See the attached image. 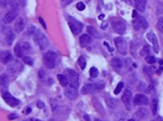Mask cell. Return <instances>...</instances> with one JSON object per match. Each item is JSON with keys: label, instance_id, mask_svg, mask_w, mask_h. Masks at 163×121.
<instances>
[{"label": "cell", "instance_id": "cell-1", "mask_svg": "<svg viewBox=\"0 0 163 121\" xmlns=\"http://www.w3.org/2000/svg\"><path fill=\"white\" fill-rule=\"evenodd\" d=\"M57 60V54L52 52L48 51L43 56V62L46 68L51 69L54 68Z\"/></svg>", "mask_w": 163, "mask_h": 121}, {"label": "cell", "instance_id": "cell-2", "mask_svg": "<svg viewBox=\"0 0 163 121\" xmlns=\"http://www.w3.org/2000/svg\"><path fill=\"white\" fill-rule=\"evenodd\" d=\"M33 40L39 46L40 50H44L48 45V40L46 35L40 31H36L34 34Z\"/></svg>", "mask_w": 163, "mask_h": 121}, {"label": "cell", "instance_id": "cell-3", "mask_svg": "<svg viewBox=\"0 0 163 121\" xmlns=\"http://www.w3.org/2000/svg\"><path fill=\"white\" fill-rule=\"evenodd\" d=\"M68 25L73 34L76 35L82 32L84 27V25L80 22L70 16L68 17Z\"/></svg>", "mask_w": 163, "mask_h": 121}, {"label": "cell", "instance_id": "cell-4", "mask_svg": "<svg viewBox=\"0 0 163 121\" xmlns=\"http://www.w3.org/2000/svg\"><path fill=\"white\" fill-rule=\"evenodd\" d=\"M113 29L119 34H123L126 29V25L122 20L118 18H114L111 21Z\"/></svg>", "mask_w": 163, "mask_h": 121}, {"label": "cell", "instance_id": "cell-5", "mask_svg": "<svg viewBox=\"0 0 163 121\" xmlns=\"http://www.w3.org/2000/svg\"><path fill=\"white\" fill-rule=\"evenodd\" d=\"M67 74H68V83H70V86L75 88H78L79 86V74L76 72H75L73 70L69 69L67 70Z\"/></svg>", "mask_w": 163, "mask_h": 121}, {"label": "cell", "instance_id": "cell-6", "mask_svg": "<svg viewBox=\"0 0 163 121\" xmlns=\"http://www.w3.org/2000/svg\"><path fill=\"white\" fill-rule=\"evenodd\" d=\"M114 43L117 49L123 55L127 54V43L125 40L121 37H117L114 39Z\"/></svg>", "mask_w": 163, "mask_h": 121}, {"label": "cell", "instance_id": "cell-7", "mask_svg": "<svg viewBox=\"0 0 163 121\" xmlns=\"http://www.w3.org/2000/svg\"><path fill=\"white\" fill-rule=\"evenodd\" d=\"M23 69L22 64L19 62L18 60H15V61H11L10 64L8 65L7 69L10 73L12 74H19L22 71Z\"/></svg>", "mask_w": 163, "mask_h": 121}, {"label": "cell", "instance_id": "cell-8", "mask_svg": "<svg viewBox=\"0 0 163 121\" xmlns=\"http://www.w3.org/2000/svg\"><path fill=\"white\" fill-rule=\"evenodd\" d=\"M135 18V20L133 21L135 29L139 30L140 28L146 29L148 27V23L143 17L141 15H137Z\"/></svg>", "mask_w": 163, "mask_h": 121}, {"label": "cell", "instance_id": "cell-9", "mask_svg": "<svg viewBox=\"0 0 163 121\" xmlns=\"http://www.w3.org/2000/svg\"><path fill=\"white\" fill-rule=\"evenodd\" d=\"M3 98L5 103L11 107H16L20 103L19 100L14 97V96L8 92H5L3 94Z\"/></svg>", "mask_w": 163, "mask_h": 121}, {"label": "cell", "instance_id": "cell-10", "mask_svg": "<svg viewBox=\"0 0 163 121\" xmlns=\"http://www.w3.org/2000/svg\"><path fill=\"white\" fill-rule=\"evenodd\" d=\"M18 15H19V8L11 9V10L8 11L5 15L3 20L7 23H11L12 21H14L16 19V18L17 17Z\"/></svg>", "mask_w": 163, "mask_h": 121}, {"label": "cell", "instance_id": "cell-11", "mask_svg": "<svg viewBox=\"0 0 163 121\" xmlns=\"http://www.w3.org/2000/svg\"><path fill=\"white\" fill-rule=\"evenodd\" d=\"M147 38L152 43L154 52L156 53H158L159 52V45L156 35L152 32H149L147 34Z\"/></svg>", "mask_w": 163, "mask_h": 121}, {"label": "cell", "instance_id": "cell-12", "mask_svg": "<svg viewBox=\"0 0 163 121\" xmlns=\"http://www.w3.org/2000/svg\"><path fill=\"white\" fill-rule=\"evenodd\" d=\"M133 103L134 105L137 106L147 105L149 103V100L147 96L143 94H137L134 96Z\"/></svg>", "mask_w": 163, "mask_h": 121}, {"label": "cell", "instance_id": "cell-13", "mask_svg": "<svg viewBox=\"0 0 163 121\" xmlns=\"http://www.w3.org/2000/svg\"><path fill=\"white\" fill-rule=\"evenodd\" d=\"M131 100H132V93L129 90H126L124 91L122 96V101L125 104V105H126L128 111L131 110Z\"/></svg>", "mask_w": 163, "mask_h": 121}, {"label": "cell", "instance_id": "cell-14", "mask_svg": "<svg viewBox=\"0 0 163 121\" xmlns=\"http://www.w3.org/2000/svg\"><path fill=\"white\" fill-rule=\"evenodd\" d=\"M65 94L68 98H69L71 100H74L77 98L79 93L77 88H75L69 86L66 88Z\"/></svg>", "mask_w": 163, "mask_h": 121}, {"label": "cell", "instance_id": "cell-15", "mask_svg": "<svg viewBox=\"0 0 163 121\" xmlns=\"http://www.w3.org/2000/svg\"><path fill=\"white\" fill-rule=\"evenodd\" d=\"M12 55L10 50L3 51L0 53V62L3 64H7L11 61Z\"/></svg>", "mask_w": 163, "mask_h": 121}, {"label": "cell", "instance_id": "cell-16", "mask_svg": "<svg viewBox=\"0 0 163 121\" xmlns=\"http://www.w3.org/2000/svg\"><path fill=\"white\" fill-rule=\"evenodd\" d=\"M25 27V20L22 17H19L14 23V31L17 33H20Z\"/></svg>", "mask_w": 163, "mask_h": 121}, {"label": "cell", "instance_id": "cell-17", "mask_svg": "<svg viewBox=\"0 0 163 121\" xmlns=\"http://www.w3.org/2000/svg\"><path fill=\"white\" fill-rule=\"evenodd\" d=\"M79 42H80V46L82 48H85L91 43L92 38L89 35L83 34L80 37Z\"/></svg>", "mask_w": 163, "mask_h": 121}, {"label": "cell", "instance_id": "cell-18", "mask_svg": "<svg viewBox=\"0 0 163 121\" xmlns=\"http://www.w3.org/2000/svg\"><path fill=\"white\" fill-rule=\"evenodd\" d=\"M111 65L114 70H119L122 67V62L119 57H114L111 60Z\"/></svg>", "mask_w": 163, "mask_h": 121}, {"label": "cell", "instance_id": "cell-19", "mask_svg": "<svg viewBox=\"0 0 163 121\" xmlns=\"http://www.w3.org/2000/svg\"><path fill=\"white\" fill-rule=\"evenodd\" d=\"M148 114V111L147 108L140 107L137 110L136 112V117L139 119H143L147 117Z\"/></svg>", "mask_w": 163, "mask_h": 121}, {"label": "cell", "instance_id": "cell-20", "mask_svg": "<svg viewBox=\"0 0 163 121\" xmlns=\"http://www.w3.org/2000/svg\"><path fill=\"white\" fill-rule=\"evenodd\" d=\"M136 8L141 12H144L146 8L147 0H134Z\"/></svg>", "mask_w": 163, "mask_h": 121}, {"label": "cell", "instance_id": "cell-21", "mask_svg": "<svg viewBox=\"0 0 163 121\" xmlns=\"http://www.w3.org/2000/svg\"><path fill=\"white\" fill-rule=\"evenodd\" d=\"M95 90L94 85L91 84H86L82 87L81 90V93L82 94H87L93 93Z\"/></svg>", "mask_w": 163, "mask_h": 121}, {"label": "cell", "instance_id": "cell-22", "mask_svg": "<svg viewBox=\"0 0 163 121\" xmlns=\"http://www.w3.org/2000/svg\"><path fill=\"white\" fill-rule=\"evenodd\" d=\"M15 38H16V35L13 32L11 31V29L7 32L5 41H6V43H7L8 45L10 46L13 44Z\"/></svg>", "mask_w": 163, "mask_h": 121}, {"label": "cell", "instance_id": "cell-23", "mask_svg": "<svg viewBox=\"0 0 163 121\" xmlns=\"http://www.w3.org/2000/svg\"><path fill=\"white\" fill-rule=\"evenodd\" d=\"M87 32H88V33L94 36V38H97V39H99V38H102V35L101 34H100L98 31L94 28L93 27V26H87Z\"/></svg>", "mask_w": 163, "mask_h": 121}, {"label": "cell", "instance_id": "cell-24", "mask_svg": "<svg viewBox=\"0 0 163 121\" xmlns=\"http://www.w3.org/2000/svg\"><path fill=\"white\" fill-rule=\"evenodd\" d=\"M105 101H106V104L107 106L110 108H115L117 106V100H115V98L108 97L106 98Z\"/></svg>", "mask_w": 163, "mask_h": 121}, {"label": "cell", "instance_id": "cell-25", "mask_svg": "<svg viewBox=\"0 0 163 121\" xmlns=\"http://www.w3.org/2000/svg\"><path fill=\"white\" fill-rule=\"evenodd\" d=\"M57 79L60 83L61 85L63 87H66L68 84V78L64 76V75H62V74H58L57 76Z\"/></svg>", "mask_w": 163, "mask_h": 121}, {"label": "cell", "instance_id": "cell-26", "mask_svg": "<svg viewBox=\"0 0 163 121\" xmlns=\"http://www.w3.org/2000/svg\"><path fill=\"white\" fill-rule=\"evenodd\" d=\"M8 82H9V77L7 74L3 73L0 76V86H5L7 85Z\"/></svg>", "mask_w": 163, "mask_h": 121}, {"label": "cell", "instance_id": "cell-27", "mask_svg": "<svg viewBox=\"0 0 163 121\" xmlns=\"http://www.w3.org/2000/svg\"><path fill=\"white\" fill-rule=\"evenodd\" d=\"M14 53L17 58H21L22 56V49L20 44H17L14 48Z\"/></svg>", "mask_w": 163, "mask_h": 121}, {"label": "cell", "instance_id": "cell-28", "mask_svg": "<svg viewBox=\"0 0 163 121\" xmlns=\"http://www.w3.org/2000/svg\"><path fill=\"white\" fill-rule=\"evenodd\" d=\"M158 108V101L156 99L152 100L151 102V111L154 115H156Z\"/></svg>", "mask_w": 163, "mask_h": 121}, {"label": "cell", "instance_id": "cell-29", "mask_svg": "<svg viewBox=\"0 0 163 121\" xmlns=\"http://www.w3.org/2000/svg\"><path fill=\"white\" fill-rule=\"evenodd\" d=\"M150 46L148 44H146L143 47V48L141 50V51L140 52V55L142 56H147V55H148V53H150Z\"/></svg>", "mask_w": 163, "mask_h": 121}, {"label": "cell", "instance_id": "cell-30", "mask_svg": "<svg viewBox=\"0 0 163 121\" xmlns=\"http://www.w3.org/2000/svg\"><path fill=\"white\" fill-rule=\"evenodd\" d=\"M78 63H79L80 67L81 68V69L84 70L85 68L86 67V65H87V62H86V60H85V57L83 56H80L78 60Z\"/></svg>", "mask_w": 163, "mask_h": 121}, {"label": "cell", "instance_id": "cell-31", "mask_svg": "<svg viewBox=\"0 0 163 121\" xmlns=\"http://www.w3.org/2000/svg\"><path fill=\"white\" fill-rule=\"evenodd\" d=\"M89 73H90V76L91 77L93 78H96L99 76V71L96 68V67H92L90 69L89 71Z\"/></svg>", "mask_w": 163, "mask_h": 121}, {"label": "cell", "instance_id": "cell-32", "mask_svg": "<svg viewBox=\"0 0 163 121\" xmlns=\"http://www.w3.org/2000/svg\"><path fill=\"white\" fill-rule=\"evenodd\" d=\"M157 27L161 33H163V17H161L158 19L157 23Z\"/></svg>", "mask_w": 163, "mask_h": 121}, {"label": "cell", "instance_id": "cell-33", "mask_svg": "<svg viewBox=\"0 0 163 121\" xmlns=\"http://www.w3.org/2000/svg\"><path fill=\"white\" fill-rule=\"evenodd\" d=\"M22 60H23V62L26 65H28L30 66L33 65V60L32 59V58H31L29 56H24L22 58Z\"/></svg>", "mask_w": 163, "mask_h": 121}, {"label": "cell", "instance_id": "cell-34", "mask_svg": "<svg viewBox=\"0 0 163 121\" xmlns=\"http://www.w3.org/2000/svg\"><path fill=\"white\" fill-rule=\"evenodd\" d=\"M145 61L148 64H152L156 62V58L153 56L147 55L145 56Z\"/></svg>", "mask_w": 163, "mask_h": 121}, {"label": "cell", "instance_id": "cell-35", "mask_svg": "<svg viewBox=\"0 0 163 121\" xmlns=\"http://www.w3.org/2000/svg\"><path fill=\"white\" fill-rule=\"evenodd\" d=\"M36 31V27H35L33 25H31V26H29L28 28L27 29L26 34L28 35H34V34L35 33Z\"/></svg>", "mask_w": 163, "mask_h": 121}, {"label": "cell", "instance_id": "cell-36", "mask_svg": "<svg viewBox=\"0 0 163 121\" xmlns=\"http://www.w3.org/2000/svg\"><path fill=\"white\" fill-rule=\"evenodd\" d=\"M123 87H124V84H123V82H119V83L118 84V85H117L115 90L114 91L115 94H119V93H120V91H122Z\"/></svg>", "mask_w": 163, "mask_h": 121}, {"label": "cell", "instance_id": "cell-37", "mask_svg": "<svg viewBox=\"0 0 163 121\" xmlns=\"http://www.w3.org/2000/svg\"><path fill=\"white\" fill-rule=\"evenodd\" d=\"M20 46H21L22 49L24 50H29L31 48V45L28 42H23L20 44Z\"/></svg>", "mask_w": 163, "mask_h": 121}, {"label": "cell", "instance_id": "cell-38", "mask_svg": "<svg viewBox=\"0 0 163 121\" xmlns=\"http://www.w3.org/2000/svg\"><path fill=\"white\" fill-rule=\"evenodd\" d=\"M77 8L78 10L79 11H83L85 9V5L84 3L82 2H79L77 4Z\"/></svg>", "mask_w": 163, "mask_h": 121}, {"label": "cell", "instance_id": "cell-39", "mask_svg": "<svg viewBox=\"0 0 163 121\" xmlns=\"http://www.w3.org/2000/svg\"><path fill=\"white\" fill-rule=\"evenodd\" d=\"M94 86H95V88H96L97 90H102V89L104 88L105 84L103 82H99L95 84Z\"/></svg>", "mask_w": 163, "mask_h": 121}, {"label": "cell", "instance_id": "cell-40", "mask_svg": "<svg viewBox=\"0 0 163 121\" xmlns=\"http://www.w3.org/2000/svg\"><path fill=\"white\" fill-rule=\"evenodd\" d=\"M73 0H61V3L62 6H66L70 4Z\"/></svg>", "mask_w": 163, "mask_h": 121}, {"label": "cell", "instance_id": "cell-41", "mask_svg": "<svg viewBox=\"0 0 163 121\" xmlns=\"http://www.w3.org/2000/svg\"><path fill=\"white\" fill-rule=\"evenodd\" d=\"M108 26V22L107 20H104L101 24V28L102 29H106Z\"/></svg>", "mask_w": 163, "mask_h": 121}, {"label": "cell", "instance_id": "cell-42", "mask_svg": "<svg viewBox=\"0 0 163 121\" xmlns=\"http://www.w3.org/2000/svg\"><path fill=\"white\" fill-rule=\"evenodd\" d=\"M38 76H39V77L41 78V79H43V78L45 77V71H44L43 69H41V70H39Z\"/></svg>", "mask_w": 163, "mask_h": 121}, {"label": "cell", "instance_id": "cell-43", "mask_svg": "<svg viewBox=\"0 0 163 121\" xmlns=\"http://www.w3.org/2000/svg\"><path fill=\"white\" fill-rule=\"evenodd\" d=\"M38 20H39V22L40 23H41V25L43 26V27L46 29H47V26H46V23L45 22V20L42 18V17H39L38 18Z\"/></svg>", "mask_w": 163, "mask_h": 121}, {"label": "cell", "instance_id": "cell-44", "mask_svg": "<svg viewBox=\"0 0 163 121\" xmlns=\"http://www.w3.org/2000/svg\"><path fill=\"white\" fill-rule=\"evenodd\" d=\"M36 105H37L38 108H43L45 106V103H44L42 101L39 100L38 102H37Z\"/></svg>", "mask_w": 163, "mask_h": 121}, {"label": "cell", "instance_id": "cell-45", "mask_svg": "<svg viewBox=\"0 0 163 121\" xmlns=\"http://www.w3.org/2000/svg\"><path fill=\"white\" fill-rule=\"evenodd\" d=\"M19 3L22 7H24L26 6L27 4V0H19Z\"/></svg>", "mask_w": 163, "mask_h": 121}, {"label": "cell", "instance_id": "cell-46", "mask_svg": "<svg viewBox=\"0 0 163 121\" xmlns=\"http://www.w3.org/2000/svg\"><path fill=\"white\" fill-rule=\"evenodd\" d=\"M17 117V115H16V114H11L9 115L8 117V119H10V120H14V119H16Z\"/></svg>", "mask_w": 163, "mask_h": 121}, {"label": "cell", "instance_id": "cell-47", "mask_svg": "<svg viewBox=\"0 0 163 121\" xmlns=\"http://www.w3.org/2000/svg\"><path fill=\"white\" fill-rule=\"evenodd\" d=\"M162 72H163V67H162V66H161V67L157 69V74L158 75H161V74H162Z\"/></svg>", "mask_w": 163, "mask_h": 121}, {"label": "cell", "instance_id": "cell-48", "mask_svg": "<svg viewBox=\"0 0 163 121\" xmlns=\"http://www.w3.org/2000/svg\"><path fill=\"white\" fill-rule=\"evenodd\" d=\"M84 118L85 119V120L86 121H91V119H90V117H89V115H85L84 116Z\"/></svg>", "mask_w": 163, "mask_h": 121}, {"label": "cell", "instance_id": "cell-49", "mask_svg": "<svg viewBox=\"0 0 163 121\" xmlns=\"http://www.w3.org/2000/svg\"><path fill=\"white\" fill-rule=\"evenodd\" d=\"M104 17H105V15L102 14V15H100L98 17V19H99V20H103Z\"/></svg>", "mask_w": 163, "mask_h": 121}, {"label": "cell", "instance_id": "cell-50", "mask_svg": "<svg viewBox=\"0 0 163 121\" xmlns=\"http://www.w3.org/2000/svg\"><path fill=\"white\" fill-rule=\"evenodd\" d=\"M138 15H137V13H136V10H133V18H134V17H136V16H137Z\"/></svg>", "mask_w": 163, "mask_h": 121}, {"label": "cell", "instance_id": "cell-51", "mask_svg": "<svg viewBox=\"0 0 163 121\" xmlns=\"http://www.w3.org/2000/svg\"><path fill=\"white\" fill-rule=\"evenodd\" d=\"M156 121H163V119H162V117H157V119H156Z\"/></svg>", "mask_w": 163, "mask_h": 121}, {"label": "cell", "instance_id": "cell-52", "mask_svg": "<svg viewBox=\"0 0 163 121\" xmlns=\"http://www.w3.org/2000/svg\"><path fill=\"white\" fill-rule=\"evenodd\" d=\"M104 44H106V45H107L106 46H108V44L106 43H104ZM108 50H109L110 52H113V50H114V49H113V48H110H110L108 47Z\"/></svg>", "mask_w": 163, "mask_h": 121}, {"label": "cell", "instance_id": "cell-53", "mask_svg": "<svg viewBox=\"0 0 163 121\" xmlns=\"http://www.w3.org/2000/svg\"><path fill=\"white\" fill-rule=\"evenodd\" d=\"M128 121H135V120L134 119H130L129 120H128Z\"/></svg>", "mask_w": 163, "mask_h": 121}, {"label": "cell", "instance_id": "cell-54", "mask_svg": "<svg viewBox=\"0 0 163 121\" xmlns=\"http://www.w3.org/2000/svg\"><path fill=\"white\" fill-rule=\"evenodd\" d=\"M49 121H58V120H56L55 119H51V120H49Z\"/></svg>", "mask_w": 163, "mask_h": 121}, {"label": "cell", "instance_id": "cell-55", "mask_svg": "<svg viewBox=\"0 0 163 121\" xmlns=\"http://www.w3.org/2000/svg\"><path fill=\"white\" fill-rule=\"evenodd\" d=\"M94 121H103V120H99V119H95V120H94Z\"/></svg>", "mask_w": 163, "mask_h": 121}, {"label": "cell", "instance_id": "cell-56", "mask_svg": "<svg viewBox=\"0 0 163 121\" xmlns=\"http://www.w3.org/2000/svg\"><path fill=\"white\" fill-rule=\"evenodd\" d=\"M34 121H42V120H38V119H36Z\"/></svg>", "mask_w": 163, "mask_h": 121}]
</instances>
